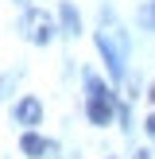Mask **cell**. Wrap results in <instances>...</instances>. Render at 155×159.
<instances>
[{"instance_id": "1", "label": "cell", "mask_w": 155, "mask_h": 159, "mask_svg": "<svg viewBox=\"0 0 155 159\" xmlns=\"http://www.w3.org/2000/svg\"><path fill=\"white\" fill-rule=\"evenodd\" d=\"M97 43H101V51H105V62H108V70H113V78H120V62H124V35H120V27H116V20H101V35H97Z\"/></svg>"}, {"instance_id": "8", "label": "cell", "mask_w": 155, "mask_h": 159, "mask_svg": "<svg viewBox=\"0 0 155 159\" xmlns=\"http://www.w3.org/2000/svg\"><path fill=\"white\" fill-rule=\"evenodd\" d=\"M147 136H155V116H147Z\"/></svg>"}, {"instance_id": "9", "label": "cell", "mask_w": 155, "mask_h": 159, "mask_svg": "<svg viewBox=\"0 0 155 159\" xmlns=\"http://www.w3.org/2000/svg\"><path fill=\"white\" fill-rule=\"evenodd\" d=\"M132 159H151V155H147V152H136V155H132Z\"/></svg>"}, {"instance_id": "4", "label": "cell", "mask_w": 155, "mask_h": 159, "mask_svg": "<svg viewBox=\"0 0 155 159\" xmlns=\"http://www.w3.org/2000/svg\"><path fill=\"white\" fill-rule=\"evenodd\" d=\"M39 116H43V105H39L35 97H23L20 105H16V120L20 124H39Z\"/></svg>"}, {"instance_id": "6", "label": "cell", "mask_w": 155, "mask_h": 159, "mask_svg": "<svg viewBox=\"0 0 155 159\" xmlns=\"http://www.w3.org/2000/svg\"><path fill=\"white\" fill-rule=\"evenodd\" d=\"M58 12H62V27H66L70 35H78V31H82V20H78V12H74V4H62Z\"/></svg>"}, {"instance_id": "2", "label": "cell", "mask_w": 155, "mask_h": 159, "mask_svg": "<svg viewBox=\"0 0 155 159\" xmlns=\"http://www.w3.org/2000/svg\"><path fill=\"white\" fill-rule=\"evenodd\" d=\"M89 120L93 124H108L113 120V97L101 85V78H93V74H89Z\"/></svg>"}, {"instance_id": "3", "label": "cell", "mask_w": 155, "mask_h": 159, "mask_svg": "<svg viewBox=\"0 0 155 159\" xmlns=\"http://www.w3.org/2000/svg\"><path fill=\"white\" fill-rule=\"evenodd\" d=\"M23 35L31 39V43H46V39L54 35V23L46 12H39V8H31L27 16H23Z\"/></svg>"}, {"instance_id": "7", "label": "cell", "mask_w": 155, "mask_h": 159, "mask_svg": "<svg viewBox=\"0 0 155 159\" xmlns=\"http://www.w3.org/2000/svg\"><path fill=\"white\" fill-rule=\"evenodd\" d=\"M144 23H147V27H151V31H155V0H151V4H147V8H144Z\"/></svg>"}, {"instance_id": "10", "label": "cell", "mask_w": 155, "mask_h": 159, "mask_svg": "<svg viewBox=\"0 0 155 159\" xmlns=\"http://www.w3.org/2000/svg\"><path fill=\"white\" fill-rule=\"evenodd\" d=\"M151 101H155V85H151Z\"/></svg>"}, {"instance_id": "5", "label": "cell", "mask_w": 155, "mask_h": 159, "mask_svg": "<svg viewBox=\"0 0 155 159\" xmlns=\"http://www.w3.org/2000/svg\"><path fill=\"white\" fill-rule=\"evenodd\" d=\"M20 148H23V152H27L31 159H35V155H43V152H51V144H46L43 136H35V132H27V136L20 140Z\"/></svg>"}]
</instances>
